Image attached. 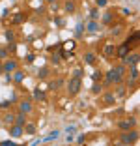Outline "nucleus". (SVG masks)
I'll return each instance as SVG.
<instances>
[{"instance_id": "nucleus-1", "label": "nucleus", "mask_w": 140, "mask_h": 146, "mask_svg": "<svg viewBox=\"0 0 140 146\" xmlns=\"http://www.w3.org/2000/svg\"><path fill=\"white\" fill-rule=\"evenodd\" d=\"M103 77H105V84H120L123 81V77H125V68L120 64L116 68L108 69V73L103 75Z\"/></svg>"}, {"instance_id": "nucleus-2", "label": "nucleus", "mask_w": 140, "mask_h": 146, "mask_svg": "<svg viewBox=\"0 0 140 146\" xmlns=\"http://www.w3.org/2000/svg\"><path fill=\"white\" fill-rule=\"evenodd\" d=\"M136 141H138V133L133 131V129H127V131L120 137V142H123V144H135Z\"/></svg>"}, {"instance_id": "nucleus-3", "label": "nucleus", "mask_w": 140, "mask_h": 146, "mask_svg": "<svg viewBox=\"0 0 140 146\" xmlns=\"http://www.w3.org/2000/svg\"><path fill=\"white\" fill-rule=\"evenodd\" d=\"M67 92H69V96H77V94H79V92H81V79H79V77L69 79V82H67Z\"/></svg>"}, {"instance_id": "nucleus-4", "label": "nucleus", "mask_w": 140, "mask_h": 146, "mask_svg": "<svg viewBox=\"0 0 140 146\" xmlns=\"http://www.w3.org/2000/svg\"><path fill=\"white\" fill-rule=\"evenodd\" d=\"M131 45H129L127 41L125 43H122V45H118V47H116V56H118L120 60H123V58H125V56L129 54V52H131Z\"/></svg>"}, {"instance_id": "nucleus-5", "label": "nucleus", "mask_w": 140, "mask_h": 146, "mask_svg": "<svg viewBox=\"0 0 140 146\" xmlns=\"http://www.w3.org/2000/svg\"><path fill=\"white\" fill-rule=\"evenodd\" d=\"M138 60H140V56H138V52L135 51V52H129V54L123 58V64L131 68V66H138Z\"/></svg>"}, {"instance_id": "nucleus-6", "label": "nucleus", "mask_w": 140, "mask_h": 146, "mask_svg": "<svg viewBox=\"0 0 140 146\" xmlns=\"http://www.w3.org/2000/svg\"><path fill=\"white\" fill-rule=\"evenodd\" d=\"M0 69H4L6 73H11V71H15V69H17V60H13V58L9 60V58H8L6 62H2V68H0Z\"/></svg>"}, {"instance_id": "nucleus-7", "label": "nucleus", "mask_w": 140, "mask_h": 146, "mask_svg": "<svg viewBox=\"0 0 140 146\" xmlns=\"http://www.w3.org/2000/svg\"><path fill=\"white\" fill-rule=\"evenodd\" d=\"M84 28L90 32V34H99V23H97V21H93V19H90V21L86 23Z\"/></svg>"}, {"instance_id": "nucleus-8", "label": "nucleus", "mask_w": 140, "mask_h": 146, "mask_svg": "<svg viewBox=\"0 0 140 146\" xmlns=\"http://www.w3.org/2000/svg\"><path fill=\"white\" fill-rule=\"evenodd\" d=\"M135 125H136V118H129V120L120 122V124H118V127H120V129H123V131H127V129H133Z\"/></svg>"}, {"instance_id": "nucleus-9", "label": "nucleus", "mask_w": 140, "mask_h": 146, "mask_svg": "<svg viewBox=\"0 0 140 146\" xmlns=\"http://www.w3.org/2000/svg\"><path fill=\"white\" fill-rule=\"evenodd\" d=\"M22 133H24V127H21V125H17V124L9 125V135H11V137H21Z\"/></svg>"}, {"instance_id": "nucleus-10", "label": "nucleus", "mask_w": 140, "mask_h": 146, "mask_svg": "<svg viewBox=\"0 0 140 146\" xmlns=\"http://www.w3.org/2000/svg\"><path fill=\"white\" fill-rule=\"evenodd\" d=\"M19 111H21V112H24V114L32 112V103H30L28 99H22L21 103H19Z\"/></svg>"}, {"instance_id": "nucleus-11", "label": "nucleus", "mask_w": 140, "mask_h": 146, "mask_svg": "<svg viewBox=\"0 0 140 146\" xmlns=\"http://www.w3.org/2000/svg\"><path fill=\"white\" fill-rule=\"evenodd\" d=\"M103 54H105L106 58H112V56L116 54V47L112 45V43H106V45H105V49H103Z\"/></svg>"}, {"instance_id": "nucleus-12", "label": "nucleus", "mask_w": 140, "mask_h": 146, "mask_svg": "<svg viewBox=\"0 0 140 146\" xmlns=\"http://www.w3.org/2000/svg\"><path fill=\"white\" fill-rule=\"evenodd\" d=\"M136 81H138V66H131V82H129V86H135Z\"/></svg>"}, {"instance_id": "nucleus-13", "label": "nucleus", "mask_w": 140, "mask_h": 146, "mask_svg": "<svg viewBox=\"0 0 140 146\" xmlns=\"http://www.w3.org/2000/svg\"><path fill=\"white\" fill-rule=\"evenodd\" d=\"M84 62L88 66H93L95 62H97V56H95V52H86L84 54Z\"/></svg>"}, {"instance_id": "nucleus-14", "label": "nucleus", "mask_w": 140, "mask_h": 146, "mask_svg": "<svg viewBox=\"0 0 140 146\" xmlns=\"http://www.w3.org/2000/svg\"><path fill=\"white\" fill-rule=\"evenodd\" d=\"M84 23H79V25H77V28H75V39H81L82 36H84Z\"/></svg>"}, {"instance_id": "nucleus-15", "label": "nucleus", "mask_w": 140, "mask_h": 146, "mask_svg": "<svg viewBox=\"0 0 140 146\" xmlns=\"http://www.w3.org/2000/svg\"><path fill=\"white\" fill-rule=\"evenodd\" d=\"M60 137V131H52V133H49L45 139H41L43 142H51V141H56V139Z\"/></svg>"}, {"instance_id": "nucleus-16", "label": "nucleus", "mask_w": 140, "mask_h": 146, "mask_svg": "<svg viewBox=\"0 0 140 146\" xmlns=\"http://www.w3.org/2000/svg\"><path fill=\"white\" fill-rule=\"evenodd\" d=\"M103 101H105L106 105H110V103H114V101H116V96L110 94V92H106V94L103 96Z\"/></svg>"}, {"instance_id": "nucleus-17", "label": "nucleus", "mask_w": 140, "mask_h": 146, "mask_svg": "<svg viewBox=\"0 0 140 146\" xmlns=\"http://www.w3.org/2000/svg\"><path fill=\"white\" fill-rule=\"evenodd\" d=\"M45 98H47V96H45V92H43V90H39V88H36V90H34V99H38V101H45Z\"/></svg>"}, {"instance_id": "nucleus-18", "label": "nucleus", "mask_w": 140, "mask_h": 146, "mask_svg": "<svg viewBox=\"0 0 140 146\" xmlns=\"http://www.w3.org/2000/svg\"><path fill=\"white\" fill-rule=\"evenodd\" d=\"M92 81H93V82L103 81V71H101V69H95V71L92 73Z\"/></svg>"}, {"instance_id": "nucleus-19", "label": "nucleus", "mask_w": 140, "mask_h": 146, "mask_svg": "<svg viewBox=\"0 0 140 146\" xmlns=\"http://www.w3.org/2000/svg\"><path fill=\"white\" fill-rule=\"evenodd\" d=\"M2 122L4 124H8V125H11V124H15V114H11V112H8V114L2 118Z\"/></svg>"}, {"instance_id": "nucleus-20", "label": "nucleus", "mask_w": 140, "mask_h": 146, "mask_svg": "<svg viewBox=\"0 0 140 146\" xmlns=\"http://www.w3.org/2000/svg\"><path fill=\"white\" fill-rule=\"evenodd\" d=\"M15 124H17V125H21V127H24V124H26L24 112H21V114H17V116H15Z\"/></svg>"}, {"instance_id": "nucleus-21", "label": "nucleus", "mask_w": 140, "mask_h": 146, "mask_svg": "<svg viewBox=\"0 0 140 146\" xmlns=\"http://www.w3.org/2000/svg\"><path fill=\"white\" fill-rule=\"evenodd\" d=\"M11 79H13L15 82H19V84H21V82L24 81V73H22V71H15V75H13Z\"/></svg>"}, {"instance_id": "nucleus-22", "label": "nucleus", "mask_w": 140, "mask_h": 146, "mask_svg": "<svg viewBox=\"0 0 140 146\" xmlns=\"http://www.w3.org/2000/svg\"><path fill=\"white\" fill-rule=\"evenodd\" d=\"M52 64H60V60H62V52H60V49H56V52L52 54Z\"/></svg>"}, {"instance_id": "nucleus-23", "label": "nucleus", "mask_w": 140, "mask_h": 146, "mask_svg": "<svg viewBox=\"0 0 140 146\" xmlns=\"http://www.w3.org/2000/svg\"><path fill=\"white\" fill-rule=\"evenodd\" d=\"M122 30H123V26L122 25H116V26H112V28H110V34L112 36H120V34H122Z\"/></svg>"}, {"instance_id": "nucleus-24", "label": "nucleus", "mask_w": 140, "mask_h": 146, "mask_svg": "<svg viewBox=\"0 0 140 146\" xmlns=\"http://www.w3.org/2000/svg\"><path fill=\"white\" fill-rule=\"evenodd\" d=\"M112 21H114V15H112V13H105V15H103V23H105V25H112Z\"/></svg>"}, {"instance_id": "nucleus-25", "label": "nucleus", "mask_w": 140, "mask_h": 146, "mask_svg": "<svg viewBox=\"0 0 140 146\" xmlns=\"http://www.w3.org/2000/svg\"><path fill=\"white\" fill-rule=\"evenodd\" d=\"M92 92H93V94H101V92H103L101 81H99V82H93V86H92Z\"/></svg>"}, {"instance_id": "nucleus-26", "label": "nucleus", "mask_w": 140, "mask_h": 146, "mask_svg": "<svg viewBox=\"0 0 140 146\" xmlns=\"http://www.w3.org/2000/svg\"><path fill=\"white\" fill-rule=\"evenodd\" d=\"M65 9H67L69 13H73L77 9V6H75V2H73V0H67V2H65Z\"/></svg>"}, {"instance_id": "nucleus-27", "label": "nucleus", "mask_w": 140, "mask_h": 146, "mask_svg": "<svg viewBox=\"0 0 140 146\" xmlns=\"http://www.w3.org/2000/svg\"><path fill=\"white\" fill-rule=\"evenodd\" d=\"M38 75H39V79H47L49 77V68H39Z\"/></svg>"}, {"instance_id": "nucleus-28", "label": "nucleus", "mask_w": 140, "mask_h": 146, "mask_svg": "<svg viewBox=\"0 0 140 146\" xmlns=\"http://www.w3.org/2000/svg\"><path fill=\"white\" fill-rule=\"evenodd\" d=\"M90 19H93V21H97V19H99V9L97 8L90 9Z\"/></svg>"}, {"instance_id": "nucleus-29", "label": "nucleus", "mask_w": 140, "mask_h": 146, "mask_svg": "<svg viewBox=\"0 0 140 146\" xmlns=\"http://www.w3.org/2000/svg\"><path fill=\"white\" fill-rule=\"evenodd\" d=\"M24 131L26 133H36V124H28V122H26L24 124Z\"/></svg>"}, {"instance_id": "nucleus-30", "label": "nucleus", "mask_w": 140, "mask_h": 146, "mask_svg": "<svg viewBox=\"0 0 140 146\" xmlns=\"http://www.w3.org/2000/svg\"><path fill=\"white\" fill-rule=\"evenodd\" d=\"M22 21H24V15H22V13H17V15L13 17V23H15V25H21Z\"/></svg>"}, {"instance_id": "nucleus-31", "label": "nucleus", "mask_w": 140, "mask_h": 146, "mask_svg": "<svg viewBox=\"0 0 140 146\" xmlns=\"http://www.w3.org/2000/svg\"><path fill=\"white\" fill-rule=\"evenodd\" d=\"M6 39H8L9 43H13V41H15V34H13L11 30H6Z\"/></svg>"}, {"instance_id": "nucleus-32", "label": "nucleus", "mask_w": 140, "mask_h": 146, "mask_svg": "<svg viewBox=\"0 0 140 146\" xmlns=\"http://www.w3.org/2000/svg\"><path fill=\"white\" fill-rule=\"evenodd\" d=\"M8 47H0V58H6V56H8Z\"/></svg>"}, {"instance_id": "nucleus-33", "label": "nucleus", "mask_w": 140, "mask_h": 146, "mask_svg": "<svg viewBox=\"0 0 140 146\" xmlns=\"http://www.w3.org/2000/svg\"><path fill=\"white\" fill-rule=\"evenodd\" d=\"M62 79H58V81H54V82H51V88H60V86H62Z\"/></svg>"}, {"instance_id": "nucleus-34", "label": "nucleus", "mask_w": 140, "mask_h": 146, "mask_svg": "<svg viewBox=\"0 0 140 146\" xmlns=\"http://www.w3.org/2000/svg\"><path fill=\"white\" fill-rule=\"evenodd\" d=\"M11 107V99H9V101H2V103H0V109H9Z\"/></svg>"}, {"instance_id": "nucleus-35", "label": "nucleus", "mask_w": 140, "mask_h": 146, "mask_svg": "<svg viewBox=\"0 0 140 146\" xmlns=\"http://www.w3.org/2000/svg\"><path fill=\"white\" fill-rule=\"evenodd\" d=\"M82 73H84V71L79 68V69H75V71H73V77H79V79H81V77H82Z\"/></svg>"}, {"instance_id": "nucleus-36", "label": "nucleus", "mask_w": 140, "mask_h": 146, "mask_svg": "<svg viewBox=\"0 0 140 146\" xmlns=\"http://www.w3.org/2000/svg\"><path fill=\"white\" fill-rule=\"evenodd\" d=\"M95 6H97V8H105V6H106V0H95Z\"/></svg>"}, {"instance_id": "nucleus-37", "label": "nucleus", "mask_w": 140, "mask_h": 146, "mask_svg": "<svg viewBox=\"0 0 140 146\" xmlns=\"http://www.w3.org/2000/svg\"><path fill=\"white\" fill-rule=\"evenodd\" d=\"M65 49H67V51H73V49H75V41H67L65 43Z\"/></svg>"}, {"instance_id": "nucleus-38", "label": "nucleus", "mask_w": 140, "mask_h": 146, "mask_svg": "<svg viewBox=\"0 0 140 146\" xmlns=\"http://www.w3.org/2000/svg\"><path fill=\"white\" fill-rule=\"evenodd\" d=\"M15 49H17V47H15V41H13V43H11V45H9V47H8V51H11V52H15Z\"/></svg>"}, {"instance_id": "nucleus-39", "label": "nucleus", "mask_w": 140, "mask_h": 146, "mask_svg": "<svg viewBox=\"0 0 140 146\" xmlns=\"http://www.w3.org/2000/svg\"><path fill=\"white\" fill-rule=\"evenodd\" d=\"M47 2H51V4H54V2H56V0H47Z\"/></svg>"}, {"instance_id": "nucleus-40", "label": "nucleus", "mask_w": 140, "mask_h": 146, "mask_svg": "<svg viewBox=\"0 0 140 146\" xmlns=\"http://www.w3.org/2000/svg\"><path fill=\"white\" fill-rule=\"evenodd\" d=\"M0 68H2V60H0Z\"/></svg>"}, {"instance_id": "nucleus-41", "label": "nucleus", "mask_w": 140, "mask_h": 146, "mask_svg": "<svg viewBox=\"0 0 140 146\" xmlns=\"http://www.w3.org/2000/svg\"><path fill=\"white\" fill-rule=\"evenodd\" d=\"M0 122H2V118H0Z\"/></svg>"}]
</instances>
